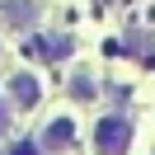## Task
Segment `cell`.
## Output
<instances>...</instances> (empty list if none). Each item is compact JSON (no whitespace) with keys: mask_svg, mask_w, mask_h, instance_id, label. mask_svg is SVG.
I'll list each match as a JSON object with an SVG mask.
<instances>
[{"mask_svg":"<svg viewBox=\"0 0 155 155\" xmlns=\"http://www.w3.org/2000/svg\"><path fill=\"white\" fill-rule=\"evenodd\" d=\"M127 146H132V122H127V117H99L94 150L99 155H127Z\"/></svg>","mask_w":155,"mask_h":155,"instance_id":"1","label":"cell"},{"mask_svg":"<svg viewBox=\"0 0 155 155\" xmlns=\"http://www.w3.org/2000/svg\"><path fill=\"white\" fill-rule=\"evenodd\" d=\"M5 89H10V104L19 108V113L38 108V99H42V85H38V75H24V71H19V75H10V85H5Z\"/></svg>","mask_w":155,"mask_h":155,"instance_id":"2","label":"cell"},{"mask_svg":"<svg viewBox=\"0 0 155 155\" xmlns=\"http://www.w3.org/2000/svg\"><path fill=\"white\" fill-rule=\"evenodd\" d=\"M71 47H75V42H71L66 33H38V38L28 42V52H33V57H42V61H61V57H71Z\"/></svg>","mask_w":155,"mask_h":155,"instance_id":"3","label":"cell"},{"mask_svg":"<svg viewBox=\"0 0 155 155\" xmlns=\"http://www.w3.org/2000/svg\"><path fill=\"white\" fill-rule=\"evenodd\" d=\"M0 24H5V28H28V24H38V0H5V5H0Z\"/></svg>","mask_w":155,"mask_h":155,"instance_id":"4","label":"cell"},{"mask_svg":"<svg viewBox=\"0 0 155 155\" xmlns=\"http://www.w3.org/2000/svg\"><path fill=\"white\" fill-rule=\"evenodd\" d=\"M71 141H75V122H71V117H52V122H47V132L38 136V146H42V150H66Z\"/></svg>","mask_w":155,"mask_h":155,"instance_id":"5","label":"cell"},{"mask_svg":"<svg viewBox=\"0 0 155 155\" xmlns=\"http://www.w3.org/2000/svg\"><path fill=\"white\" fill-rule=\"evenodd\" d=\"M10 155H42V146L33 141V136H24V141H14V146H10Z\"/></svg>","mask_w":155,"mask_h":155,"instance_id":"6","label":"cell"},{"mask_svg":"<svg viewBox=\"0 0 155 155\" xmlns=\"http://www.w3.org/2000/svg\"><path fill=\"white\" fill-rule=\"evenodd\" d=\"M71 89H75V99H89V94H94V85H89L85 75H75V85H71Z\"/></svg>","mask_w":155,"mask_h":155,"instance_id":"7","label":"cell"},{"mask_svg":"<svg viewBox=\"0 0 155 155\" xmlns=\"http://www.w3.org/2000/svg\"><path fill=\"white\" fill-rule=\"evenodd\" d=\"M5 122H10V117H5V104H0V136H5Z\"/></svg>","mask_w":155,"mask_h":155,"instance_id":"8","label":"cell"}]
</instances>
